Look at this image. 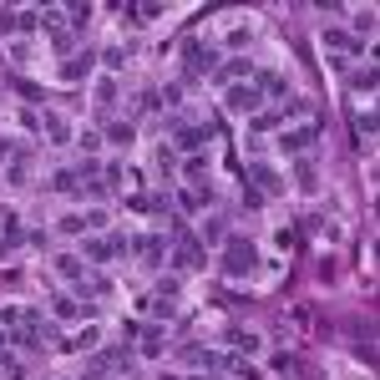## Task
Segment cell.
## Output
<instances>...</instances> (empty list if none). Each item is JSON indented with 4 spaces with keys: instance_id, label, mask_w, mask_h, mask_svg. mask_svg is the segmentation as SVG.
<instances>
[{
    "instance_id": "5bb4252c",
    "label": "cell",
    "mask_w": 380,
    "mask_h": 380,
    "mask_svg": "<svg viewBox=\"0 0 380 380\" xmlns=\"http://www.w3.org/2000/svg\"><path fill=\"white\" fill-rule=\"evenodd\" d=\"M46 132H51V142H56V147H61V142H71V127L61 122L56 112H46Z\"/></svg>"
},
{
    "instance_id": "7402d4cb",
    "label": "cell",
    "mask_w": 380,
    "mask_h": 380,
    "mask_svg": "<svg viewBox=\"0 0 380 380\" xmlns=\"http://www.w3.org/2000/svg\"><path fill=\"white\" fill-rule=\"evenodd\" d=\"M355 91H375V67H365V71H355Z\"/></svg>"
},
{
    "instance_id": "8fae6325",
    "label": "cell",
    "mask_w": 380,
    "mask_h": 380,
    "mask_svg": "<svg viewBox=\"0 0 380 380\" xmlns=\"http://www.w3.org/2000/svg\"><path fill=\"white\" fill-rule=\"evenodd\" d=\"M86 71H91V56H86V51H82V56H71L67 67H61V76H67V82H82Z\"/></svg>"
},
{
    "instance_id": "277c9868",
    "label": "cell",
    "mask_w": 380,
    "mask_h": 380,
    "mask_svg": "<svg viewBox=\"0 0 380 380\" xmlns=\"http://www.w3.org/2000/svg\"><path fill=\"white\" fill-rule=\"evenodd\" d=\"M132 365H137V355H132V350H127V345H117V350H102L91 370L102 375V370H132Z\"/></svg>"
},
{
    "instance_id": "3957f363",
    "label": "cell",
    "mask_w": 380,
    "mask_h": 380,
    "mask_svg": "<svg viewBox=\"0 0 380 380\" xmlns=\"http://www.w3.org/2000/svg\"><path fill=\"white\" fill-rule=\"evenodd\" d=\"M203 259H208V254H203V244L178 224V254H173V264H178V269H203Z\"/></svg>"
},
{
    "instance_id": "d6986e66",
    "label": "cell",
    "mask_w": 380,
    "mask_h": 380,
    "mask_svg": "<svg viewBox=\"0 0 380 380\" xmlns=\"http://www.w3.org/2000/svg\"><path fill=\"white\" fill-rule=\"evenodd\" d=\"M355 132L360 137H375V112H355Z\"/></svg>"
},
{
    "instance_id": "8992f818",
    "label": "cell",
    "mask_w": 380,
    "mask_h": 380,
    "mask_svg": "<svg viewBox=\"0 0 380 380\" xmlns=\"http://www.w3.org/2000/svg\"><path fill=\"white\" fill-rule=\"evenodd\" d=\"M208 71H218V51H208V46L193 41L188 46V76H208Z\"/></svg>"
},
{
    "instance_id": "484cf974",
    "label": "cell",
    "mask_w": 380,
    "mask_h": 380,
    "mask_svg": "<svg viewBox=\"0 0 380 380\" xmlns=\"http://www.w3.org/2000/svg\"><path fill=\"white\" fill-rule=\"evenodd\" d=\"M233 345H239L244 355H254V350H259V335H233Z\"/></svg>"
},
{
    "instance_id": "52a82bcc",
    "label": "cell",
    "mask_w": 380,
    "mask_h": 380,
    "mask_svg": "<svg viewBox=\"0 0 380 380\" xmlns=\"http://www.w3.org/2000/svg\"><path fill=\"white\" fill-rule=\"evenodd\" d=\"M21 239H25L21 218H16V213H10V208H5V213H0V254H10V248H16Z\"/></svg>"
},
{
    "instance_id": "ba28073f",
    "label": "cell",
    "mask_w": 380,
    "mask_h": 380,
    "mask_svg": "<svg viewBox=\"0 0 380 380\" xmlns=\"http://www.w3.org/2000/svg\"><path fill=\"white\" fill-rule=\"evenodd\" d=\"M173 142H178V152L198 157V147L208 142V127H178V132H173Z\"/></svg>"
},
{
    "instance_id": "e0dca14e",
    "label": "cell",
    "mask_w": 380,
    "mask_h": 380,
    "mask_svg": "<svg viewBox=\"0 0 380 380\" xmlns=\"http://www.w3.org/2000/svg\"><path fill=\"white\" fill-rule=\"evenodd\" d=\"M10 31H21V10L0 5V36H10Z\"/></svg>"
},
{
    "instance_id": "9a60e30c",
    "label": "cell",
    "mask_w": 380,
    "mask_h": 380,
    "mask_svg": "<svg viewBox=\"0 0 380 380\" xmlns=\"http://www.w3.org/2000/svg\"><path fill=\"white\" fill-rule=\"evenodd\" d=\"M248 71H254V67H248V61H228V67H218V82H239V76H248Z\"/></svg>"
},
{
    "instance_id": "7c38bea8",
    "label": "cell",
    "mask_w": 380,
    "mask_h": 380,
    "mask_svg": "<svg viewBox=\"0 0 380 380\" xmlns=\"http://www.w3.org/2000/svg\"><path fill=\"white\" fill-rule=\"evenodd\" d=\"M82 254H86V259H97V264H102V259H112L117 248H112V239H86V244H82Z\"/></svg>"
},
{
    "instance_id": "ffe728a7",
    "label": "cell",
    "mask_w": 380,
    "mask_h": 380,
    "mask_svg": "<svg viewBox=\"0 0 380 380\" xmlns=\"http://www.w3.org/2000/svg\"><path fill=\"white\" fill-rule=\"evenodd\" d=\"M142 350L157 355V350H163V330H142Z\"/></svg>"
},
{
    "instance_id": "4316f807",
    "label": "cell",
    "mask_w": 380,
    "mask_h": 380,
    "mask_svg": "<svg viewBox=\"0 0 380 380\" xmlns=\"http://www.w3.org/2000/svg\"><path fill=\"white\" fill-rule=\"evenodd\" d=\"M294 178H299V188H314V167H309V163H299Z\"/></svg>"
},
{
    "instance_id": "5b68a950",
    "label": "cell",
    "mask_w": 380,
    "mask_h": 380,
    "mask_svg": "<svg viewBox=\"0 0 380 380\" xmlns=\"http://www.w3.org/2000/svg\"><path fill=\"white\" fill-rule=\"evenodd\" d=\"M248 188H259V193H284V178L274 173L269 163H254V167H248Z\"/></svg>"
},
{
    "instance_id": "7a4b0ae2",
    "label": "cell",
    "mask_w": 380,
    "mask_h": 380,
    "mask_svg": "<svg viewBox=\"0 0 380 380\" xmlns=\"http://www.w3.org/2000/svg\"><path fill=\"white\" fill-rule=\"evenodd\" d=\"M224 107H228V112H239V117H259V107H264V91L248 86V82H233V86H228V97H224Z\"/></svg>"
},
{
    "instance_id": "cb8c5ba5",
    "label": "cell",
    "mask_w": 380,
    "mask_h": 380,
    "mask_svg": "<svg viewBox=\"0 0 380 380\" xmlns=\"http://www.w3.org/2000/svg\"><path fill=\"white\" fill-rule=\"evenodd\" d=\"M56 193H76V173H56V182H51Z\"/></svg>"
},
{
    "instance_id": "44dd1931",
    "label": "cell",
    "mask_w": 380,
    "mask_h": 380,
    "mask_svg": "<svg viewBox=\"0 0 380 380\" xmlns=\"http://www.w3.org/2000/svg\"><path fill=\"white\" fill-rule=\"evenodd\" d=\"M21 31H25V36L41 31V10H21Z\"/></svg>"
},
{
    "instance_id": "9c48e42d",
    "label": "cell",
    "mask_w": 380,
    "mask_h": 380,
    "mask_svg": "<svg viewBox=\"0 0 380 380\" xmlns=\"http://www.w3.org/2000/svg\"><path fill=\"white\" fill-rule=\"evenodd\" d=\"M137 254H147V264H163L167 259V239H157V233H147V239H132Z\"/></svg>"
},
{
    "instance_id": "d4e9b609",
    "label": "cell",
    "mask_w": 380,
    "mask_h": 380,
    "mask_svg": "<svg viewBox=\"0 0 380 380\" xmlns=\"http://www.w3.org/2000/svg\"><path fill=\"white\" fill-rule=\"evenodd\" d=\"M86 193H91V198H107V193H112V182H102V178H86Z\"/></svg>"
},
{
    "instance_id": "ac0fdd59",
    "label": "cell",
    "mask_w": 380,
    "mask_h": 380,
    "mask_svg": "<svg viewBox=\"0 0 380 380\" xmlns=\"http://www.w3.org/2000/svg\"><path fill=\"white\" fill-rule=\"evenodd\" d=\"M254 127H259V132H274V127H284V112H259Z\"/></svg>"
},
{
    "instance_id": "2e32d148",
    "label": "cell",
    "mask_w": 380,
    "mask_h": 380,
    "mask_svg": "<svg viewBox=\"0 0 380 380\" xmlns=\"http://www.w3.org/2000/svg\"><path fill=\"white\" fill-rule=\"evenodd\" d=\"M56 269L67 274V279H86V264H76L71 254H61V259H56Z\"/></svg>"
},
{
    "instance_id": "30bf717a",
    "label": "cell",
    "mask_w": 380,
    "mask_h": 380,
    "mask_svg": "<svg viewBox=\"0 0 380 380\" xmlns=\"http://www.w3.org/2000/svg\"><path fill=\"white\" fill-rule=\"evenodd\" d=\"M314 137H320L314 127H299V132H284L279 142H284V152H309V147H314Z\"/></svg>"
},
{
    "instance_id": "6da1fadb",
    "label": "cell",
    "mask_w": 380,
    "mask_h": 380,
    "mask_svg": "<svg viewBox=\"0 0 380 380\" xmlns=\"http://www.w3.org/2000/svg\"><path fill=\"white\" fill-rule=\"evenodd\" d=\"M259 269V248L248 239H228V254H224V274L228 279H248Z\"/></svg>"
},
{
    "instance_id": "4fadbf2b",
    "label": "cell",
    "mask_w": 380,
    "mask_h": 380,
    "mask_svg": "<svg viewBox=\"0 0 380 380\" xmlns=\"http://www.w3.org/2000/svg\"><path fill=\"white\" fill-rule=\"evenodd\" d=\"M107 142H112V147H132V122H112L107 127Z\"/></svg>"
},
{
    "instance_id": "603a6c76",
    "label": "cell",
    "mask_w": 380,
    "mask_h": 380,
    "mask_svg": "<svg viewBox=\"0 0 380 380\" xmlns=\"http://www.w3.org/2000/svg\"><path fill=\"white\" fill-rule=\"evenodd\" d=\"M102 61H107V71H117V67L127 61V51H122V46H112V51H102Z\"/></svg>"
}]
</instances>
